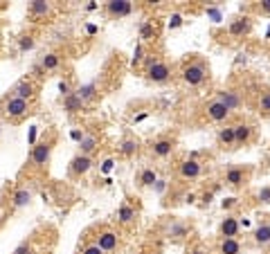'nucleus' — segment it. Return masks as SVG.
<instances>
[{"mask_svg":"<svg viewBox=\"0 0 270 254\" xmlns=\"http://www.w3.org/2000/svg\"><path fill=\"white\" fill-rule=\"evenodd\" d=\"M153 187H155V191H162V189H165V180H158Z\"/></svg>","mask_w":270,"mask_h":254,"instance_id":"obj_43","label":"nucleus"},{"mask_svg":"<svg viewBox=\"0 0 270 254\" xmlns=\"http://www.w3.org/2000/svg\"><path fill=\"white\" fill-rule=\"evenodd\" d=\"M205 115H207V120L210 122H225L232 112H230L228 106L221 104L218 99H212V101H207L205 104Z\"/></svg>","mask_w":270,"mask_h":254,"instance_id":"obj_4","label":"nucleus"},{"mask_svg":"<svg viewBox=\"0 0 270 254\" xmlns=\"http://www.w3.org/2000/svg\"><path fill=\"white\" fill-rule=\"evenodd\" d=\"M207 77H210V67L202 63V61L185 63L183 70H180V79H183L187 86H200V83L207 81Z\"/></svg>","mask_w":270,"mask_h":254,"instance_id":"obj_1","label":"nucleus"},{"mask_svg":"<svg viewBox=\"0 0 270 254\" xmlns=\"http://www.w3.org/2000/svg\"><path fill=\"white\" fill-rule=\"evenodd\" d=\"M138 182H140V187H153L158 182V173L153 169H142L140 176H138Z\"/></svg>","mask_w":270,"mask_h":254,"instance_id":"obj_27","label":"nucleus"},{"mask_svg":"<svg viewBox=\"0 0 270 254\" xmlns=\"http://www.w3.org/2000/svg\"><path fill=\"white\" fill-rule=\"evenodd\" d=\"M110 169H112V160H106V162H104V171H106V173H108V171H110Z\"/></svg>","mask_w":270,"mask_h":254,"instance_id":"obj_44","label":"nucleus"},{"mask_svg":"<svg viewBox=\"0 0 270 254\" xmlns=\"http://www.w3.org/2000/svg\"><path fill=\"white\" fill-rule=\"evenodd\" d=\"M99 146V140H97V135H83V140L79 142V153L81 155H90L95 149Z\"/></svg>","mask_w":270,"mask_h":254,"instance_id":"obj_22","label":"nucleus"},{"mask_svg":"<svg viewBox=\"0 0 270 254\" xmlns=\"http://www.w3.org/2000/svg\"><path fill=\"white\" fill-rule=\"evenodd\" d=\"M34 45H36L34 36H20L18 38V50H20V52H27V50H32Z\"/></svg>","mask_w":270,"mask_h":254,"instance_id":"obj_33","label":"nucleus"},{"mask_svg":"<svg viewBox=\"0 0 270 254\" xmlns=\"http://www.w3.org/2000/svg\"><path fill=\"white\" fill-rule=\"evenodd\" d=\"M241 241L239 239H221L218 243V254H241Z\"/></svg>","mask_w":270,"mask_h":254,"instance_id":"obj_21","label":"nucleus"},{"mask_svg":"<svg viewBox=\"0 0 270 254\" xmlns=\"http://www.w3.org/2000/svg\"><path fill=\"white\" fill-rule=\"evenodd\" d=\"M223 239H236L241 232V225H239V218L236 216H225L221 221V227H218Z\"/></svg>","mask_w":270,"mask_h":254,"instance_id":"obj_12","label":"nucleus"},{"mask_svg":"<svg viewBox=\"0 0 270 254\" xmlns=\"http://www.w3.org/2000/svg\"><path fill=\"white\" fill-rule=\"evenodd\" d=\"M252 32V20L248 18V16H241V18H236L230 22V34L236 38H241V36H248V34Z\"/></svg>","mask_w":270,"mask_h":254,"instance_id":"obj_14","label":"nucleus"},{"mask_svg":"<svg viewBox=\"0 0 270 254\" xmlns=\"http://www.w3.org/2000/svg\"><path fill=\"white\" fill-rule=\"evenodd\" d=\"M178 173H180V178H185V180H194V178H198L200 173H202V162L194 160V157H187L185 162H180Z\"/></svg>","mask_w":270,"mask_h":254,"instance_id":"obj_8","label":"nucleus"},{"mask_svg":"<svg viewBox=\"0 0 270 254\" xmlns=\"http://www.w3.org/2000/svg\"><path fill=\"white\" fill-rule=\"evenodd\" d=\"M75 93L83 99V104H86V101H90L95 95H97V90H95V83H88V86H81L79 90H75Z\"/></svg>","mask_w":270,"mask_h":254,"instance_id":"obj_29","label":"nucleus"},{"mask_svg":"<svg viewBox=\"0 0 270 254\" xmlns=\"http://www.w3.org/2000/svg\"><path fill=\"white\" fill-rule=\"evenodd\" d=\"M216 99L221 101V104L228 106L230 112L236 110V108H241V97H239V93H236V90H218Z\"/></svg>","mask_w":270,"mask_h":254,"instance_id":"obj_13","label":"nucleus"},{"mask_svg":"<svg viewBox=\"0 0 270 254\" xmlns=\"http://www.w3.org/2000/svg\"><path fill=\"white\" fill-rule=\"evenodd\" d=\"M30 112V101H25V99H18V97H9L5 99V104H3V115L7 117V120L11 122H18L22 120V117Z\"/></svg>","mask_w":270,"mask_h":254,"instance_id":"obj_3","label":"nucleus"},{"mask_svg":"<svg viewBox=\"0 0 270 254\" xmlns=\"http://www.w3.org/2000/svg\"><path fill=\"white\" fill-rule=\"evenodd\" d=\"M50 155H52V142H41L32 149V165L34 167H48Z\"/></svg>","mask_w":270,"mask_h":254,"instance_id":"obj_6","label":"nucleus"},{"mask_svg":"<svg viewBox=\"0 0 270 254\" xmlns=\"http://www.w3.org/2000/svg\"><path fill=\"white\" fill-rule=\"evenodd\" d=\"M34 83L32 81H27V79H22V81H18L14 86V90H11V97H18V99H25V101H30L34 97Z\"/></svg>","mask_w":270,"mask_h":254,"instance_id":"obj_17","label":"nucleus"},{"mask_svg":"<svg viewBox=\"0 0 270 254\" xmlns=\"http://www.w3.org/2000/svg\"><path fill=\"white\" fill-rule=\"evenodd\" d=\"M32 202V191L20 187L14 191V196H11V205H14V210H22V207H27Z\"/></svg>","mask_w":270,"mask_h":254,"instance_id":"obj_20","label":"nucleus"},{"mask_svg":"<svg viewBox=\"0 0 270 254\" xmlns=\"http://www.w3.org/2000/svg\"><path fill=\"white\" fill-rule=\"evenodd\" d=\"M95 245H99L104 252H115L120 247V234L112 232V229H104V232H99Z\"/></svg>","mask_w":270,"mask_h":254,"instance_id":"obj_7","label":"nucleus"},{"mask_svg":"<svg viewBox=\"0 0 270 254\" xmlns=\"http://www.w3.org/2000/svg\"><path fill=\"white\" fill-rule=\"evenodd\" d=\"M144 75L153 83H165L171 79V67H169V63H165L162 59H146Z\"/></svg>","mask_w":270,"mask_h":254,"instance_id":"obj_2","label":"nucleus"},{"mask_svg":"<svg viewBox=\"0 0 270 254\" xmlns=\"http://www.w3.org/2000/svg\"><path fill=\"white\" fill-rule=\"evenodd\" d=\"M248 178H250V169L243 167H230L225 171V184H230V187H243L248 184Z\"/></svg>","mask_w":270,"mask_h":254,"instance_id":"obj_5","label":"nucleus"},{"mask_svg":"<svg viewBox=\"0 0 270 254\" xmlns=\"http://www.w3.org/2000/svg\"><path fill=\"white\" fill-rule=\"evenodd\" d=\"M252 239H255V243L257 245H270V225L268 223H263V225H259V227L252 232Z\"/></svg>","mask_w":270,"mask_h":254,"instance_id":"obj_23","label":"nucleus"},{"mask_svg":"<svg viewBox=\"0 0 270 254\" xmlns=\"http://www.w3.org/2000/svg\"><path fill=\"white\" fill-rule=\"evenodd\" d=\"M153 34H155V27L151 25V22H144V25L140 27V38H142V41H149V38H153Z\"/></svg>","mask_w":270,"mask_h":254,"instance_id":"obj_31","label":"nucleus"},{"mask_svg":"<svg viewBox=\"0 0 270 254\" xmlns=\"http://www.w3.org/2000/svg\"><path fill=\"white\" fill-rule=\"evenodd\" d=\"M0 223H3V212H0Z\"/></svg>","mask_w":270,"mask_h":254,"instance_id":"obj_46","label":"nucleus"},{"mask_svg":"<svg viewBox=\"0 0 270 254\" xmlns=\"http://www.w3.org/2000/svg\"><path fill=\"white\" fill-rule=\"evenodd\" d=\"M11 254H34V245L30 243V241H22V243L16 247V250L11 252Z\"/></svg>","mask_w":270,"mask_h":254,"instance_id":"obj_34","label":"nucleus"},{"mask_svg":"<svg viewBox=\"0 0 270 254\" xmlns=\"http://www.w3.org/2000/svg\"><path fill=\"white\" fill-rule=\"evenodd\" d=\"M180 25H183V16H180V14H173L171 18H169V30H178Z\"/></svg>","mask_w":270,"mask_h":254,"instance_id":"obj_36","label":"nucleus"},{"mask_svg":"<svg viewBox=\"0 0 270 254\" xmlns=\"http://www.w3.org/2000/svg\"><path fill=\"white\" fill-rule=\"evenodd\" d=\"M268 225H270V223H268Z\"/></svg>","mask_w":270,"mask_h":254,"instance_id":"obj_47","label":"nucleus"},{"mask_svg":"<svg viewBox=\"0 0 270 254\" xmlns=\"http://www.w3.org/2000/svg\"><path fill=\"white\" fill-rule=\"evenodd\" d=\"M187 234H189V227L185 223H178V221H171L165 227V236L169 241H183Z\"/></svg>","mask_w":270,"mask_h":254,"instance_id":"obj_15","label":"nucleus"},{"mask_svg":"<svg viewBox=\"0 0 270 254\" xmlns=\"http://www.w3.org/2000/svg\"><path fill=\"white\" fill-rule=\"evenodd\" d=\"M234 205H236V198H225L223 200V210H232Z\"/></svg>","mask_w":270,"mask_h":254,"instance_id":"obj_39","label":"nucleus"},{"mask_svg":"<svg viewBox=\"0 0 270 254\" xmlns=\"http://www.w3.org/2000/svg\"><path fill=\"white\" fill-rule=\"evenodd\" d=\"M142 56H144V50H142V45H138V48H135V52H133V61H131L133 67L142 61Z\"/></svg>","mask_w":270,"mask_h":254,"instance_id":"obj_38","label":"nucleus"},{"mask_svg":"<svg viewBox=\"0 0 270 254\" xmlns=\"http://www.w3.org/2000/svg\"><path fill=\"white\" fill-rule=\"evenodd\" d=\"M252 135H255V128L250 124H234V144L236 146L248 144L252 140Z\"/></svg>","mask_w":270,"mask_h":254,"instance_id":"obj_16","label":"nucleus"},{"mask_svg":"<svg viewBox=\"0 0 270 254\" xmlns=\"http://www.w3.org/2000/svg\"><path fill=\"white\" fill-rule=\"evenodd\" d=\"M93 169V160H90V155H81V153H77L75 157L70 160V176H86V173Z\"/></svg>","mask_w":270,"mask_h":254,"instance_id":"obj_9","label":"nucleus"},{"mask_svg":"<svg viewBox=\"0 0 270 254\" xmlns=\"http://www.w3.org/2000/svg\"><path fill=\"white\" fill-rule=\"evenodd\" d=\"M83 99L79 97L77 93H72V95H68V97L63 99V110L68 112V115H77V112H81L83 110Z\"/></svg>","mask_w":270,"mask_h":254,"instance_id":"obj_18","label":"nucleus"},{"mask_svg":"<svg viewBox=\"0 0 270 254\" xmlns=\"http://www.w3.org/2000/svg\"><path fill=\"white\" fill-rule=\"evenodd\" d=\"M216 142L223 149H234V126H223L216 133Z\"/></svg>","mask_w":270,"mask_h":254,"instance_id":"obj_19","label":"nucleus"},{"mask_svg":"<svg viewBox=\"0 0 270 254\" xmlns=\"http://www.w3.org/2000/svg\"><path fill=\"white\" fill-rule=\"evenodd\" d=\"M185 200H187V202H194V200H196V194H187V196H185Z\"/></svg>","mask_w":270,"mask_h":254,"instance_id":"obj_45","label":"nucleus"},{"mask_svg":"<svg viewBox=\"0 0 270 254\" xmlns=\"http://www.w3.org/2000/svg\"><path fill=\"white\" fill-rule=\"evenodd\" d=\"M138 140H133V137H126L124 142L120 144V153L124 155V157H131V155H135L138 153Z\"/></svg>","mask_w":270,"mask_h":254,"instance_id":"obj_28","label":"nucleus"},{"mask_svg":"<svg viewBox=\"0 0 270 254\" xmlns=\"http://www.w3.org/2000/svg\"><path fill=\"white\" fill-rule=\"evenodd\" d=\"M187 254H205V250L202 247H191V250H187Z\"/></svg>","mask_w":270,"mask_h":254,"instance_id":"obj_42","label":"nucleus"},{"mask_svg":"<svg viewBox=\"0 0 270 254\" xmlns=\"http://www.w3.org/2000/svg\"><path fill=\"white\" fill-rule=\"evenodd\" d=\"M81 254H106L104 250H101L99 245H95V243H90V245H86L83 247V252Z\"/></svg>","mask_w":270,"mask_h":254,"instance_id":"obj_37","label":"nucleus"},{"mask_svg":"<svg viewBox=\"0 0 270 254\" xmlns=\"http://www.w3.org/2000/svg\"><path fill=\"white\" fill-rule=\"evenodd\" d=\"M257 108H259V112H263V115H270V90H266V93L259 97Z\"/></svg>","mask_w":270,"mask_h":254,"instance_id":"obj_30","label":"nucleus"},{"mask_svg":"<svg viewBox=\"0 0 270 254\" xmlns=\"http://www.w3.org/2000/svg\"><path fill=\"white\" fill-rule=\"evenodd\" d=\"M135 218H138V212H135V207H131V205H124L117 210V221H120L122 225H128V223H133Z\"/></svg>","mask_w":270,"mask_h":254,"instance_id":"obj_24","label":"nucleus"},{"mask_svg":"<svg viewBox=\"0 0 270 254\" xmlns=\"http://www.w3.org/2000/svg\"><path fill=\"white\" fill-rule=\"evenodd\" d=\"M257 202L259 205H270V184L257 191Z\"/></svg>","mask_w":270,"mask_h":254,"instance_id":"obj_32","label":"nucleus"},{"mask_svg":"<svg viewBox=\"0 0 270 254\" xmlns=\"http://www.w3.org/2000/svg\"><path fill=\"white\" fill-rule=\"evenodd\" d=\"M38 63H41V67H43L45 72H48V70H56V67L61 65V56L56 54V52H48V54L41 56V61H38Z\"/></svg>","mask_w":270,"mask_h":254,"instance_id":"obj_26","label":"nucleus"},{"mask_svg":"<svg viewBox=\"0 0 270 254\" xmlns=\"http://www.w3.org/2000/svg\"><path fill=\"white\" fill-rule=\"evenodd\" d=\"M59 93H61V97H68V95H72V93H75V90H72V86H70V83H68L65 81V79H63V81H59Z\"/></svg>","mask_w":270,"mask_h":254,"instance_id":"obj_35","label":"nucleus"},{"mask_svg":"<svg viewBox=\"0 0 270 254\" xmlns=\"http://www.w3.org/2000/svg\"><path fill=\"white\" fill-rule=\"evenodd\" d=\"M32 72H34L36 77H43V75H45V70L41 67V63H36V65H34V67H32Z\"/></svg>","mask_w":270,"mask_h":254,"instance_id":"obj_41","label":"nucleus"},{"mask_svg":"<svg viewBox=\"0 0 270 254\" xmlns=\"http://www.w3.org/2000/svg\"><path fill=\"white\" fill-rule=\"evenodd\" d=\"M50 11H52L50 3H43V0H34V3H30V14L34 18H45Z\"/></svg>","mask_w":270,"mask_h":254,"instance_id":"obj_25","label":"nucleus"},{"mask_svg":"<svg viewBox=\"0 0 270 254\" xmlns=\"http://www.w3.org/2000/svg\"><path fill=\"white\" fill-rule=\"evenodd\" d=\"M173 149H176V140H171V137H160V140H155V142L151 144V153H153L155 157L171 155Z\"/></svg>","mask_w":270,"mask_h":254,"instance_id":"obj_11","label":"nucleus"},{"mask_svg":"<svg viewBox=\"0 0 270 254\" xmlns=\"http://www.w3.org/2000/svg\"><path fill=\"white\" fill-rule=\"evenodd\" d=\"M259 9H261L263 14H270V0H261V5H259Z\"/></svg>","mask_w":270,"mask_h":254,"instance_id":"obj_40","label":"nucleus"},{"mask_svg":"<svg viewBox=\"0 0 270 254\" xmlns=\"http://www.w3.org/2000/svg\"><path fill=\"white\" fill-rule=\"evenodd\" d=\"M133 11V5L128 0H112V3H106V14L110 18H124Z\"/></svg>","mask_w":270,"mask_h":254,"instance_id":"obj_10","label":"nucleus"}]
</instances>
